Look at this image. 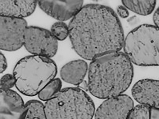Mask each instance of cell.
<instances>
[{
    "instance_id": "6da1fadb",
    "label": "cell",
    "mask_w": 159,
    "mask_h": 119,
    "mask_svg": "<svg viewBox=\"0 0 159 119\" xmlns=\"http://www.w3.org/2000/svg\"><path fill=\"white\" fill-rule=\"evenodd\" d=\"M72 47L82 58L92 60L119 51L125 40L117 15L110 7L97 4L83 6L68 25Z\"/></svg>"
},
{
    "instance_id": "7a4b0ae2",
    "label": "cell",
    "mask_w": 159,
    "mask_h": 119,
    "mask_svg": "<svg viewBox=\"0 0 159 119\" xmlns=\"http://www.w3.org/2000/svg\"><path fill=\"white\" fill-rule=\"evenodd\" d=\"M88 88L93 96L107 99L122 94L133 76V64L126 55L118 51L92 61L88 68Z\"/></svg>"
},
{
    "instance_id": "3957f363",
    "label": "cell",
    "mask_w": 159,
    "mask_h": 119,
    "mask_svg": "<svg viewBox=\"0 0 159 119\" xmlns=\"http://www.w3.org/2000/svg\"><path fill=\"white\" fill-rule=\"evenodd\" d=\"M57 72V65L51 58L32 55L17 62L13 74L18 90L24 95L33 96L55 78Z\"/></svg>"
},
{
    "instance_id": "277c9868",
    "label": "cell",
    "mask_w": 159,
    "mask_h": 119,
    "mask_svg": "<svg viewBox=\"0 0 159 119\" xmlns=\"http://www.w3.org/2000/svg\"><path fill=\"white\" fill-rule=\"evenodd\" d=\"M44 109L47 119H92L95 112L91 98L76 87L61 90L45 102Z\"/></svg>"
},
{
    "instance_id": "5b68a950",
    "label": "cell",
    "mask_w": 159,
    "mask_h": 119,
    "mask_svg": "<svg viewBox=\"0 0 159 119\" xmlns=\"http://www.w3.org/2000/svg\"><path fill=\"white\" fill-rule=\"evenodd\" d=\"M123 47L133 64L159 66V29L154 25L144 24L134 29L126 36Z\"/></svg>"
},
{
    "instance_id": "8992f818",
    "label": "cell",
    "mask_w": 159,
    "mask_h": 119,
    "mask_svg": "<svg viewBox=\"0 0 159 119\" xmlns=\"http://www.w3.org/2000/svg\"><path fill=\"white\" fill-rule=\"evenodd\" d=\"M23 46L32 55L51 58L57 53L58 43L50 31L31 26L26 29Z\"/></svg>"
},
{
    "instance_id": "52a82bcc",
    "label": "cell",
    "mask_w": 159,
    "mask_h": 119,
    "mask_svg": "<svg viewBox=\"0 0 159 119\" xmlns=\"http://www.w3.org/2000/svg\"><path fill=\"white\" fill-rule=\"evenodd\" d=\"M24 19L0 16V48L13 51L24 45L25 34L28 27Z\"/></svg>"
},
{
    "instance_id": "ba28073f",
    "label": "cell",
    "mask_w": 159,
    "mask_h": 119,
    "mask_svg": "<svg viewBox=\"0 0 159 119\" xmlns=\"http://www.w3.org/2000/svg\"><path fill=\"white\" fill-rule=\"evenodd\" d=\"M132 99L121 94L107 99L98 107L95 119H127L134 107Z\"/></svg>"
},
{
    "instance_id": "9c48e42d",
    "label": "cell",
    "mask_w": 159,
    "mask_h": 119,
    "mask_svg": "<svg viewBox=\"0 0 159 119\" xmlns=\"http://www.w3.org/2000/svg\"><path fill=\"white\" fill-rule=\"evenodd\" d=\"M82 0L38 1L40 9L47 14L59 21L73 18L83 7Z\"/></svg>"
},
{
    "instance_id": "30bf717a",
    "label": "cell",
    "mask_w": 159,
    "mask_h": 119,
    "mask_svg": "<svg viewBox=\"0 0 159 119\" xmlns=\"http://www.w3.org/2000/svg\"><path fill=\"white\" fill-rule=\"evenodd\" d=\"M27 110L25 104L16 91L0 90V119H24Z\"/></svg>"
},
{
    "instance_id": "8fae6325",
    "label": "cell",
    "mask_w": 159,
    "mask_h": 119,
    "mask_svg": "<svg viewBox=\"0 0 159 119\" xmlns=\"http://www.w3.org/2000/svg\"><path fill=\"white\" fill-rule=\"evenodd\" d=\"M131 94L139 104L159 109V80H140L133 86Z\"/></svg>"
},
{
    "instance_id": "7c38bea8",
    "label": "cell",
    "mask_w": 159,
    "mask_h": 119,
    "mask_svg": "<svg viewBox=\"0 0 159 119\" xmlns=\"http://www.w3.org/2000/svg\"><path fill=\"white\" fill-rule=\"evenodd\" d=\"M38 1L0 0V14L4 16L24 19L34 11Z\"/></svg>"
},
{
    "instance_id": "4fadbf2b",
    "label": "cell",
    "mask_w": 159,
    "mask_h": 119,
    "mask_svg": "<svg viewBox=\"0 0 159 119\" xmlns=\"http://www.w3.org/2000/svg\"><path fill=\"white\" fill-rule=\"evenodd\" d=\"M88 69L87 64L84 60H73L67 63L61 68L60 76L65 82L78 85L83 82Z\"/></svg>"
},
{
    "instance_id": "5bb4252c",
    "label": "cell",
    "mask_w": 159,
    "mask_h": 119,
    "mask_svg": "<svg viewBox=\"0 0 159 119\" xmlns=\"http://www.w3.org/2000/svg\"><path fill=\"white\" fill-rule=\"evenodd\" d=\"M124 6L138 15L145 16L151 14L155 9V0H122Z\"/></svg>"
},
{
    "instance_id": "9a60e30c",
    "label": "cell",
    "mask_w": 159,
    "mask_h": 119,
    "mask_svg": "<svg viewBox=\"0 0 159 119\" xmlns=\"http://www.w3.org/2000/svg\"><path fill=\"white\" fill-rule=\"evenodd\" d=\"M127 119H159V109L139 104L134 106Z\"/></svg>"
},
{
    "instance_id": "2e32d148",
    "label": "cell",
    "mask_w": 159,
    "mask_h": 119,
    "mask_svg": "<svg viewBox=\"0 0 159 119\" xmlns=\"http://www.w3.org/2000/svg\"><path fill=\"white\" fill-rule=\"evenodd\" d=\"M25 104L27 112L24 119H47L44 109V104L41 101L31 100Z\"/></svg>"
},
{
    "instance_id": "e0dca14e",
    "label": "cell",
    "mask_w": 159,
    "mask_h": 119,
    "mask_svg": "<svg viewBox=\"0 0 159 119\" xmlns=\"http://www.w3.org/2000/svg\"><path fill=\"white\" fill-rule=\"evenodd\" d=\"M62 82L58 78H55L49 82L38 94L39 99L43 101L51 99L61 90Z\"/></svg>"
},
{
    "instance_id": "ac0fdd59",
    "label": "cell",
    "mask_w": 159,
    "mask_h": 119,
    "mask_svg": "<svg viewBox=\"0 0 159 119\" xmlns=\"http://www.w3.org/2000/svg\"><path fill=\"white\" fill-rule=\"evenodd\" d=\"M50 31L57 41L64 40L69 34L68 26L63 21H58L54 23Z\"/></svg>"
},
{
    "instance_id": "d6986e66",
    "label": "cell",
    "mask_w": 159,
    "mask_h": 119,
    "mask_svg": "<svg viewBox=\"0 0 159 119\" xmlns=\"http://www.w3.org/2000/svg\"><path fill=\"white\" fill-rule=\"evenodd\" d=\"M16 80L13 74H6L3 76L0 80V90H11L15 86Z\"/></svg>"
},
{
    "instance_id": "ffe728a7",
    "label": "cell",
    "mask_w": 159,
    "mask_h": 119,
    "mask_svg": "<svg viewBox=\"0 0 159 119\" xmlns=\"http://www.w3.org/2000/svg\"><path fill=\"white\" fill-rule=\"evenodd\" d=\"M7 66L6 58L4 55L0 52V73H3L7 69Z\"/></svg>"
},
{
    "instance_id": "44dd1931",
    "label": "cell",
    "mask_w": 159,
    "mask_h": 119,
    "mask_svg": "<svg viewBox=\"0 0 159 119\" xmlns=\"http://www.w3.org/2000/svg\"><path fill=\"white\" fill-rule=\"evenodd\" d=\"M117 11L118 14L121 18H126L129 15L127 9L124 6H119L117 8Z\"/></svg>"
},
{
    "instance_id": "7402d4cb",
    "label": "cell",
    "mask_w": 159,
    "mask_h": 119,
    "mask_svg": "<svg viewBox=\"0 0 159 119\" xmlns=\"http://www.w3.org/2000/svg\"><path fill=\"white\" fill-rule=\"evenodd\" d=\"M154 25L159 29V7L155 11L153 16Z\"/></svg>"
}]
</instances>
